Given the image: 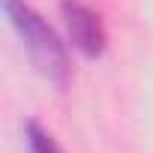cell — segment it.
Wrapping results in <instances>:
<instances>
[{
    "mask_svg": "<svg viewBox=\"0 0 153 153\" xmlns=\"http://www.w3.org/2000/svg\"><path fill=\"white\" fill-rule=\"evenodd\" d=\"M24 144H27V153H63L60 144L54 141V135L42 123H36V120H27V126H24Z\"/></svg>",
    "mask_w": 153,
    "mask_h": 153,
    "instance_id": "3",
    "label": "cell"
},
{
    "mask_svg": "<svg viewBox=\"0 0 153 153\" xmlns=\"http://www.w3.org/2000/svg\"><path fill=\"white\" fill-rule=\"evenodd\" d=\"M3 3V15L15 36L21 39L30 63L45 81L54 87H66L69 81V54L60 42V36L51 30V24L27 3V0H0Z\"/></svg>",
    "mask_w": 153,
    "mask_h": 153,
    "instance_id": "1",
    "label": "cell"
},
{
    "mask_svg": "<svg viewBox=\"0 0 153 153\" xmlns=\"http://www.w3.org/2000/svg\"><path fill=\"white\" fill-rule=\"evenodd\" d=\"M60 18L66 24L69 42L78 48L84 57L96 60V57L105 54L108 33H105L102 15L96 9H90L87 3H81V0H63V3H60Z\"/></svg>",
    "mask_w": 153,
    "mask_h": 153,
    "instance_id": "2",
    "label": "cell"
}]
</instances>
